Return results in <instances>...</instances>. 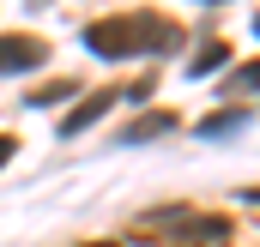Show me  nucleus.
<instances>
[{
  "mask_svg": "<svg viewBox=\"0 0 260 247\" xmlns=\"http://www.w3.org/2000/svg\"><path fill=\"white\" fill-rule=\"evenodd\" d=\"M218 91H224V97H260V61H248V66H230Z\"/></svg>",
  "mask_w": 260,
  "mask_h": 247,
  "instance_id": "6",
  "label": "nucleus"
},
{
  "mask_svg": "<svg viewBox=\"0 0 260 247\" xmlns=\"http://www.w3.org/2000/svg\"><path fill=\"white\" fill-rule=\"evenodd\" d=\"M248 121H254L248 109H218V115H206V121H200L194 133H200V139H230V133H242Z\"/></svg>",
  "mask_w": 260,
  "mask_h": 247,
  "instance_id": "5",
  "label": "nucleus"
},
{
  "mask_svg": "<svg viewBox=\"0 0 260 247\" xmlns=\"http://www.w3.org/2000/svg\"><path fill=\"white\" fill-rule=\"evenodd\" d=\"M73 97H79V85H73V78H61V85H49V91H30L24 103H37V109H43V103H73Z\"/></svg>",
  "mask_w": 260,
  "mask_h": 247,
  "instance_id": "8",
  "label": "nucleus"
},
{
  "mask_svg": "<svg viewBox=\"0 0 260 247\" xmlns=\"http://www.w3.org/2000/svg\"><path fill=\"white\" fill-rule=\"evenodd\" d=\"M176 127H182V115H176V109H145L139 121H127V133H121V139H127V145H151V139H164V133H176Z\"/></svg>",
  "mask_w": 260,
  "mask_h": 247,
  "instance_id": "4",
  "label": "nucleus"
},
{
  "mask_svg": "<svg viewBox=\"0 0 260 247\" xmlns=\"http://www.w3.org/2000/svg\"><path fill=\"white\" fill-rule=\"evenodd\" d=\"M97 247H121V241H97Z\"/></svg>",
  "mask_w": 260,
  "mask_h": 247,
  "instance_id": "12",
  "label": "nucleus"
},
{
  "mask_svg": "<svg viewBox=\"0 0 260 247\" xmlns=\"http://www.w3.org/2000/svg\"><path fill=\"white\" fill-rule=\"evenodd\" d=\"M43 61H49V43H43V36H24V30L0 36V78L30 72V66H43Z\"/></svg>",
  "mask_w": 260,
  "mask_h": 247,
  "instance_id": "3",
  "label": "nucleus"
},
{
  "mask_svg": "<svg viewBox=\"0 0 260 247\" xmlns=\"http://www.w3.org/2000/svg\"><path fill=\"white\" fill-rule=\"evenodd\" d=\"M12 151H18V139H12V133H0V169L12 163Z\"/></svg>",
  "mask_w": 260,
  "mask_h": 247,
  "instance_id": "9",
  "label": "nucleus"
},
{
  "mask_svg": "<svg viewBox=\"0 0 260 247\" xmlns=\"http://www.w3.org/2000/svg\"><path fill=\"white\" fill-rule=\"evenodd\" d=\"M115 103H127V85H97L91 97H73V109L61 115V139H79V133H91V127L103 121Z\"/></svg>",
  "mask_w": 260,
  "mask_h": 247,
  "instance_id": "2",
  "label": "nucleus"
},
{
  "mask_svg": "<svg viewBox=\"0 0 260 247\" xmlns=\"http://www.w3.org/2000/svg\"><path fill=\"white\" fill-rule=\"evenodd\" d=\"M254 36H260V12H254Z\"/></svg>",
  "mask_w": 260,
  "mask_h": 247,
  "instance_id": "11",
  "label": "nucleus"
},
{
  "mask_svg": "<svg viewBox=\"0 0 260 247\" xmlns=\"http://www.w3.org/2000/svg\"><path fill=\"white\" fill-rule=\"evenodd\" d=\"M218 66H230V43H206V49H194L188 72H194V78H206V72H218Z\"/></svg>",
  "mask_w": 260,
  "mask_h": 247,
  "instance_id": "7",
  "label": "nucleus"
},
{
  "mask_svg": "<svg viewBox=\"0 0 260 247\" xmlns=\"http://www.w3.org/2000/svg\"><path fill=\"white\" fill-rule=\"evenodd\" d=\"M85 49L97 61H127V55H170L182 49V24L157 18V12H115L85 24Z\"/></svg>",
  "mask_w": 260,
  "mask_h": 247,
  "instance_id": "1",
  "label": "nucleus"
},
{
  "mask_svg": "<svg viewBox=\"0 0 260 247\" xmlns=\"http://www.w3.org/2000/svg\"><path fill=\"white\" fill-rule=\"evenodd\" d=\"M200 6H218V0H200Z\"/></svg>",
  "mask_w": 260,
  "mask_h": 247,
  "instance_id": "13",
  "label": "nucleus"
},
{
  "mask_svg": "<svg viewBox=\"0 0 260 247\" xmlns=\"http://www.w3.org/2000/svg\"><path fill=\"white\" fill-rule=\"evenodd\" d=\"M242 199H248V205H260V187H242Z\"/></svg>",
  "mask_w": 260,
  "mask_h": 247,
  "instance_id": "10",
  "label": "nucleus"
}]
</instances>
